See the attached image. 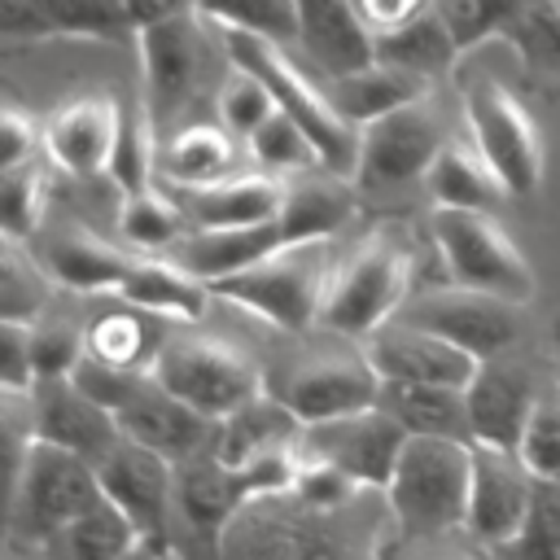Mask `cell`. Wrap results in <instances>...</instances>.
Returning <instances> with one entry per match:
<instances>
[{"label": "cell", "mask_w": 560, "mask_h": 560, "mask_svg": "<svg viewBox=\"0 0 560 560\" xmlns=\"http://www.w3.org/2000/svg\"><path fill=\"white\" fill-rule=\"evenodd\" d=\"M411 271H416V258L398 232L381 228L363 236L341 262H332L315 324L328 337L363 341L368 332L389 324L398 306L411 298Z\"/></svg>", "instance_id": "cell-1"}, {"label": "cell", "mask_w": 560, "mask_h": 560, "mask_svg": "<svg viewBox=\"0 0 560 560\" xmlns=\"http://www.w3.org/2000/svg\"><path fill=\"white\" fill-rule=\"evenodd\" d=\"M219 31V26H214ZM140 61H144V114L158 131H171V122L197 105L214 83L228 79L232 61L223 52V35L210 39V22L201 13H184L158 26L136 31Z\"/></svg>", "instance_id": "cell-2"}, {"label": "cell", "mask_w": 560, "mask_h": 560, "mask_svg": "<svg viewBox=\"0 0 560 560\" xmlns=\"http://www.w3.org/2000/svg\"><path fill=\"white\" fill-rule=\"evenodd\" d=\"M219 35H223L228 61H232L236 70L254 74V79L267 88L271 105H276L284 118H293V122L302 127V136L311 140V149H315V158H319V171H328V175H337V179H350V171H354V149H359V131L346 127V122L332 114L328 96L284 57V48H276V44H267V39H258V35H241V31H219Z\"/></svg>", "instance_id": "cell-3"}, {"label": "cell", "mask_w": 560, "mask_h": 560, "mask_svg": "<svg viewBox=\"0 0 560 560\" xmlns=\"http://www.w3.org/2000/svg\"><path fill=\"white\" fill-rule=\"evenodd\" d=\"M376 389L381 381L368 368L363 350L341 337L337 346H311L262 372V394H271L302 429L376 407Z\"/></svg>", "instance_id": "cell-4"}, {"label": "cell", "mask_w": 560, "mask_h": 560, "mask_svg": "<svg viewBox=\"0 0 560 560\" xmlns=\"http://www.w3.org/2000/svg\"><path fill=\"white\" fill-rule=\"evenodd\" d=\"M332 245L328 241H306V245H280L262 262L214 280L210 298H223L284 332H306L315 324L328 271H332Z\"/></svg>", "instance_id": "cell-5"}, {"label": "cell", "mask_w": 560, "mask_h": 560, "mask_svg": "<svg viewBox=\"0 0 560 560\" xmlns=\"http://www.w3.org/2000/svg\"><path fill=\"white\" fill-rule=\"evenodd\" d=\"M219 560H350L332 512H315L284 494L249 499L214 534Z\"/></svg>", "instance_id": "cell-6"}, {"label": "cell", "mask_w": 560, "mask_h": 560, "mask_svg": "<svg viewBox=\"0 0 560 560\" xmlns=\"http://www.w3.org/2000/svg\"><path fill=\"white\" fill-rule=\"evenodd\" d=\"M149 376L206 420L232 416L241 402L262 394V368L232 341L219 337H171L149 363Z\"/></svg>", "instance_id": "cell-7"}, {"label": "cell", "mask_w": 560, "mask_h": 560, "mask_svg": "<svg viewBox=\"0 0 560 560\" xmlns=\"http://www.w3.org/2000/svg\"><path fill=\"white\" fill-rule=\"evenodd\" d=\"M472 446L446 438H407L389 472V508L411 534H446L464 525Z\"/></svg>", "instance_id": "cell-8"}, {"label": "cell", "mask_w": 560, "mask_h": 560, "mask_svg": "<svg viewBox=\"0 0 560 560\" xmlns=\"http://www.w3.org/2000/svg\"><path fill=\"white\" fill-rule=\"evenodd\" d=\"M459 101H464V122L472 136L468 144L490 166L499 188L508 197H529L542 179V136H538L529 109L494 74L464 79Z\"/></svg>", "instance_id": "cell-9"}, {"label": "cell", "mask_w": 560, "mask_h": 560, "mask_svg": "<svg viewBox=\"0 0 560 560\" xmlns=\"http://www.w3.org/2000/svg\"><path fill=\"white\" fill-rule=\"evenodd\" d=\"M433 241L451 271L455 289L490 293L499 302L525 306L534 298V267L516 249V241L481 210H433Z\"/></svg>", "instance_id": "cell-10"}, {"label": "cell", "mask_w": 560, "mask_h": 560, "mask_svg": "<svg viewBox=\"0 0 560 560\" xmlns=\"http://www.w3.org/2000/svg\"><path fill=\"white\" fill-rule=\"evenodd\" d=\"M451 140L442 105L429 96L398 105L381 114L376 122L359 127V149H354V171L350 184L359 188H398L411 179H424L442 144Z\"/></svg>", "instance_id": "cell-11"}, {"label": "cell", "mask_w": 560, "mask_h": 560, "mask_svg": "<svg viewBox=\"0 0 560 560\" xmlns=\"http://www.w3.org/2000/svg\"><path fill=\"white\" fill-rule=\"evenodd\" d=\"M92 503H101L92 464L61 446L31 442V455H26V468L18 481L13 521H9V542L39 551L66 521L83 516Z\"/></svg>", "instance_id": "cell-12"}, {"label": "cell", "mask_w": 560, "mask_h": 560, "mask_svg": "<svg viewBox=\"0 0 560 560\" xmlns=\"http://www.w3.org/2000/svg\"><path fill=\"white\" fill-rule=\"evenodd\" d=\"M394 319L411 324V328H420V332H429V337H438L446 346H455L472 363L508 354L516 346V337H521V306L499 302L490 293L455 289V284L407 298Z\"/></svg>", "instance_id": "cell-13"}, {"label": "cell", "mask_w": 560, "mask_h": 560, "mask_svg": "<svg viewBox=\"0 0 560 560\" xmlns=\"http://www.w3.org/2000/svg\"><path fill=\"white\" fill-rule=\"evenodd\" d=\"M402 442H407V433L381 407H363V411H350V416H337V420L306 424L302 438H298V455L332 464L354 486L385 490Z\"/></svg>", "instance_id": "cell-14"}, {"label": "cell", "mask_w": 560, "mask_h": 560, "mask_svg": "<svg viewBox=\"0 0 560 560\" xmlns=\"http://www.w3.org/2000/svg\"><path fill=\"white\" fill-rule=\"evenodd\" d=\"M96 486L109 508L136 529V538L171 547V464L127 438H118L96 464Z\"/></svg>", "instance_id": "cell-15"}, {"label": "cell", "mask_w": 560, "mask_h": 560, "mask_svg": "<svg viewBox=\"0 0 560 560\" xmlns=\"http://www.w3.org/2000/svg\"><path fill=\"white\" fill-rule=\"evenodd\" d=\"M534 372L512 359H481L464 385V416H468V442L472 446H494V451H516L521 429L529 420V407L538 398Z\"/></svg>", "instance_id": "cell-16"}, {"label": "cell", "mask_w": 560, "mask_h": 560, "mask_svg": "<svg viewBox=\"0 0 560 560\" xmlns=\"http://www.w3.org/2000/svg\"><path fill=\"white\" fill-rule=\"evenodd\" d=\"M534 503V477L516 459V451L472 446L468 468V503H464V529L486 547H508Z\"/></svg>", "instance_id": "cell-17"}, {"label": "cell", "mask_w": 560, "mask_h": 560, "mask_svg": "<svg viewBox=\"0 0 560 560\" xmlns=\"http://www.w3.org/2000/svg\"><path fill=\"white\" fill-rule=\"evenodd\" d=\"M118 140V101L109 92L70 96L39 131L44 158L70 179H96L109 171Z\"/></svg>", "instance_id": "cell-18"}, {"label": "cell", "mask_w": 560, "mask_h": 560, "mask_svg": "<svg viewBox=\"0 0 560 560\" xmlns=\"http://www.w3.org/2000/svg\"><path fill=\"white\" fill-rule=\"evenodd\" d=\"M363 359L376 372V381L389 385H446V389H464L472 376V359L459 354L455 346L411 328V324H381L376 332L363 337Z\"/></svg>", "instance_id": "cell-19"}, {"label": "cell", "mask_w": 560, "mask_h": 560, "mask_svg": "<svg viewBox=\"0 0 560 560\" xmlns=\"http://www.w3.org/2000/svg\"><path fill=\"white\" fill-rule=\"evenodd\" d=\"M26 407H31V433L35 442L61 446L88 464H96L122 433L114 424V416L105 407H96L88 394H79L70 385V376H48V381H31L26 389Z\"/></svg>", "instance_id": "cell-20"}, {"label": "cell", "mask_w": 560, "mask_h": 560, "mask_svg": "<svg viewBox=\"0 0 560 560\" xmlns=\"http://www.w3.org/2000/svg\"><path fill=\"white\" fill-rule=\"evenodd\" d=\"M114 424L127 442L162 455L171 468L179 459H192V455L210 451V438H214V420H206L192 407H184L179 398H171L153 376H144L127 394V402L114 411Z\"/></svg>", "instance_id": "cell-21"}, {"label": "cell", "mask_w": 560, "mask_h": 560, "mask_svg": "<svg viewBox=\"0 0 560 560\" xmlns=\"http://www.w3.org/2000/svg\"><path fill=\"white\" fill-rule=\"evenodd\" d=\"M35 236H39L35 258L44 276L70 293H114L136 262L131 249L109 245L83 223H52V228H39Z\"/></svg>", "instance_id": "cell-22"}, {"label": "cell", "mask_w": 560, "mask_h": 560, "mask_svg": "<svg viewBox=\"0 0 560 560\" xmlns=\"http://www.w3.org/2000/svg\"><path fill=\"white\" fill-rule=\"evenodd\" d=\"M162 192L171 197V206L179 210L188 232L254 228V223L276 219L284 179L258 171V175H228V179H214V184H201V188H162Z\"/></svg>", "instance_id": "cell-23"}, {"label": "cell", "mask_w": 560, "mask_h": 560, "mask_svg": "<svg viewBox=\"0 0 560 560\" xmlns=\"http://www.w3.org/2000/svg\"><path fill=\"white\" fill-rule=\"evenodd\" d=\"M293 18H298V44L306 48V57L328 74H354L363 66H372V26L363 22L354 0H293Z\"/></svg>", "instance_id": "cell-24"}, {"label": "cell", "mask_w": 560, "mask_h": 560, "mask_svg": "<svg viewBox=\"0 0 560 560\" xmlns=\"http://www.w3.org/2000/svg\"><path fill=\"white\" fill-rule=\"evenodd\" d=\"M359 206V192L350 179H337L328 171H298L284 179L276 228L284 245H306V241H332Z\"/></svg>", "instance_id": "cell-25"}, {"label": "cell", "mask_w": 560, "mask_h": 560, "mask_svg": "<svg viewBox=\"0 0 560 560\" xmlns=\"http://www.w3.org/2000/svg\"><path fill=\"white\" fill-rule=\"evenodd\" d=\"M175 245H179V249H175V262H179L192 280H201V284L210 289L214 280H228V276H236V271L262 262V258L276 254L284 241H280L276 219H267V223H254V228L184 232Z\"/></svg>", "instance_id": "cell-26"}, {"label": "cell", "mask_w": 560, "mask_h": 560, "mask_svg": "<svg viewBox=\"0 0 560 560\" xmlns=\"http://www.w3.org/2000/svg\"><path fill=\"white\" fill-rule=\"evenodd\" d=\"M114 298L140 315H153V319H175V324H192L206 315L210 306V289L201 280H192L179 262L171 258H149V254H136L131 271L122 276V284L114 289Z\"/></svg>", "instance_id": "cell-27"}, {"label": "cell", "mask_w": 560, "mask_h": 560, "mask_svg": "<svg viewBox=\"0 0 560 560\" xmlns=\"http://www.w3.org/2000/svg\"><path fill=\"white\" fill-rule=\"evenodd\" d=\"M236 166V140L219 122H188L158 140L153 153V184L162 188H201L228 179Z\"/></svg>", "instance_id": "cell-28"}, {"label": "cell", "mask_w": 560, "mask_h": 560, "mask_svg": "<svg viewBox=\"0 0 560 560\" xmlns=\"http://www.w3.org/2000/svg\"><path fill=\"white\" fill-rule=\"evenodd\" d=\"M298 438H302V424L271 394H254L249 402H241L232 416L214 424L210 455L223 468H241L271 451H298Z\"/></svg>", "instance_id": "cell-29"}, {"label": "cell", "mask_w": 560, "mask_h": 560, "mask_svg": "<svg viewBox=\"0 0 560 560\" xmlns=\"http://www.w3.org/2000/svg\"><path fill=\"white\" fill-rule=\"evenodd\" d=\"M372 61H381V66H389V70H402V74H411V79H420V83L433 88L442 74L455 70L459 52H455V44H451L442 18L433 13V4H424V9H420L416 18H407L402 26L376 31V39H372Z\"/></svg>", "instance_id": "cell-30"}, {"label": "cell", "mask_w": 560, "mask_h": 560, "mask_svg": "<svg viewBox=\"0 0 560 560\" xmlns=\"http://www.w3.org/2000/svg\"><path fill=\"white\" fill-rule=\"evenodd\" d=\"M376 407H381L407 438L468 442L464 389H446V385H389V381H381ZM468 446H472V442H468Z\"/></svg>", "instance_id": "cell-31"}, {"label": "cell", "mask_w": 560, "mask_h": 560, "mask_svg": "<svg viewBox=\"0 0 560 560\" xmlns=\"http://www.w3.org/2000/svg\"><path fill=\"white\" fill-rule=\"evenodd\" d=\"M433 88L429 83H420V79H411V74H402V70H389V66H381V61H372V66H363V70H354V74H341V79H328V105H332V114L346 122V127H368V122H376L381 114H389V109H398V105H411V101H420V96H429Z\"/></svg>", "instance_id": "cell-32"}, {"label": "cell", "mask_w": 560, "mask_h": 560, "mask_svg": "<svg viewBox=\"0 0 560 560\" xmlns=\"http://www.w3.org/2000/svg\"><path fill=\"white\" fill-rule=\"evenodd\" d=\"M424 188L433 197V210H481V214H494V206L508 201V192L499 188L490 166L459 136H451L442 144V153L424 171Z\"/></svg>", "instance_id": "cell-33"}, {"label": "cell", "mask_w": 560, "mask_h": 560, "mask_svg": "<svg viewBox=\"0 0 560 560\" xmlns=\"http://www.w3.org/2000/svg\"><path fill=\"white\" fill-rule=\"evenodd\" d=\"M153 324H158L153 315H140V311H131V306L105 311V315H96V319L83 328V354H92L96 363L122 368V372H149L153 354L162 350Z\"/></svg>", "instance_id": "cell-34"}, {"label": "cell", "mask_w": 560, "mask_h": 560, "mask_svg": "<svg viewBox=\"0 0 560 560\" xmlns=\"http://www.w3.org/2000/svg\"><path fill=\"white\" fill-rule=\"evenodd\" d=\"M131 542H136V529L122 521L118 508H109L101 499L83 516L66 521L39 551H44V560H118Z\"/></svg>", "instance_id": "cell-35"}, {"label": "cell", "mask_w": 560, "mask_h": 560, "mask_svg": "<svg viewBox=\"0 0 560 560\" xmlns=\"http://www.w3.org/2000/svg\"><path fill=\"white\" fill-rule=\"evenodd\" d=\"M499 39L512 44L529 79L560 83V0H525Z\"/></svg>", "instance_id": "cell-36"}, {"label": "cell", "mask_w": 560, "mask_h": 560, "mask_svg": "<svg viewBox=\"0 0 560 560\" xmlns=\"http://www.w3.org/2000/svg\"><path fill=\"white\" fill-rule=\"evenodd\" d=\"M48 306H52V280L44 276L39 258L26 249V241L0 236V319L35 324Z\"/></svg>", "instance_id": "cell-37"}, {"label": "cell", "mask_w": 560, "mask_h": 560, "mask_svg": "<svg viewBox=\"0 0 560 560\" xmlns=\"http://www.w3.org/2000/svg\"><path fill=\"white\" fill-rule=\"evenodd\" d=\"M197 13L219 31L258 35L276 48L293 44V35H298L293 0H197Z\"/></svg>", "instance_id": "cell-38"}, {"label": "cell", "mask_w": 560, "mask_h": 560, "mask_svg": "<svg viewBox=\"0 0 560 560\" xmlns=\"http://www.w3.org/2000/svg\"><path fill=\"white\" fill-rule=\"evenodd\" d=\"M118 232L131 245V254H144V249L175 245L188 232V223L179 219V210L171 206V197L158 184H149V188L122 197V206H118Z\"/></svg>", "instance_id": "cell-39"}, {"label": "cell", "mask_w": 560, "mask_h": 560, "mask_svg": "<svg viewBox=\"0 0 560 560\" xmlns=\"http://www.w3.org/2000/svg\"><path fill=\"white\" fill-rule=\"evenodd\" d=\"M31 407L26 394H0V547H9V521L18 503V481L31 455Z\"/></svg>", "instance_id": "cell-40"}, {"label": "cell", "mask_w": 560, "mask_h": 560, "mask_svg": "<svg viewBox=\"0 0 560 560\" xmlns=\"http://www.w3.org/2000/svg\"><path fill=\"white\" fill-rule=\"evenodd\" d=\"M44 206H48V171L39 158L0 171V236L31 241L44 228Z\"/></svg>", "instance_id": "cell-41"}, {"label": "cell", "mask_w": 560, "mask_h": 560, "mask_svg": "<svg viewBox=\"0 0 560 560\" xmlns=\"http://www.w3.org/2000/svg\"><path fill=\"white\" fill-rule=\"evenodd\" d=\"M153 153H158V136L144 114V101H136L131 109L118 105V140H114V158L105 175L122 188V197L153 184Z\"/></svg>", "instance_id": "cell-42"}, {"label": "cell", "mask_w": 560, "mask_h": 560, "mask_svg": "<svg viewBox=\"0 0 560 560\" xmlns=\"http://www.w3.org/2000/svg\"><path fill=\"white\" fill-rule=\"evenodd\" d=\"M31 9L48 35H88V39L131 35L122 0H31Z\"/></svg>", "instance_id": "cell-43"}, {"label": "cell", "mask_w": 560, "mask_h": 560, "mask_svg": "<svg viewBox=\"0 0 560 560\" xmlns=\"http://www.w3.org/2000/svg\"><path fill=\"white\" fill-rule=\"evenodd\" d=\"M516 459L534 481H560V385H542L516 442Z\"/></svg>", "instance_id": "cell-44"}, {"label": "cell", "mask_w": 560, "mask_h": 560, "mask_svg": "<svg viewBox=\"0 0 560 560\" xmlns=\"http://www.w3.org/2000/svg\"><path fill=\"white\" fill-rule=\"evenodd\" d=\"M429 4H433V13L442 18V26H446L455 52L464 57L468 48H477V44H486V39H499L503 26L516 18V9H521L525 0H429Z\"/></svg>", "instance_id": "cell-45"}, {"label": "cell", "mask_w": 560, "mask_h": 560, "mask_svg": "<svg viewBox=\"0 0 560 560\" xmlns=\"http://www.w3.org/2000/svg\"><path fill=\"white\" fill-rule=\"evenodd\" d=\"M31 337V376L48 381V376H70V368L83 359V328L66 315H57L52 306L26 328Z\"/></svg>", "instance_id": "cell-46"}, {"label": "cell", "mask_w": 560, "mask_h": 560, "mask_svg": "<svg viewBox=\"0 0 560 560\" xmlns=\"http://www.w3.org/2000/svg\"><path fill=\"white\" fill-rule=\"evenodd\" d=\"M249 153L267 166V171H289V175H298V171H315L319 166V158H315V149H311V140L302 136V127L293 122V118H284L280 109H271L254 131H249Z\"/></svg>", "instance_id": "cell-47"}, {"label": "cell", "mask_w": 560, "mask_h": 560, "mask_svg": "<svg viewBox=\"0 0 560 560\" xmlns=\"http://www.w3.org/2000/svg\"><path fill=\"white\" fill-rule=\"evenodd\" d=\"M214 105H219V127L236 140H249V131L276 109L271 105V96H267V88L254 79V74H245V70H228V79L219 83V92H214Z\"/></svg>", "instance_id": "cell-48"}, {"label": "cell", "mask_w": 560, "mask_h": 560, "mask_svg": "<svg viewBox=\"0 0 560 560\" xmlns=\"http://www.w3.org/2000/svg\"><path fill=\"white\" fill-rule=\"evenodd\" d=\"M359 486L350 477H341L332 464H319V459H302L298 455V477H293V499L315 508V512H337L350 503Z\"/></svg>", "instance_id": "cell-49"}, {"label": "cell", "mask_w": 560, "mask_h": 560, "mask_svg": "<svg viewBox=\"0 0 560 560\" xmlns=\"http://www.w3.org/2000/svg\"><path fill=\"white\" fill-rule=\"evenodd\" d=\"M35 153H39V127H35V118L22 105L0 101V171L22 166V162H35Z\"/></svg>", "instance_id": "cell-50"}, {"label": "cell", "mask_w": 560, "mask_h": 560, "mask_svg": "<svg viewBox=\"0 0 560 560\" xmlns=\"http://www.w3.org/2000/svg\"><path fill=\"white\" fill-rule=\"evenodd\" d=\"M31 324L0 319V394H26L31 389Z\"/></svg>", "instance_id": "cell-51"}, {"label": "cell", "mask_w": 560, "mask_h": 560, "mask_svg": "<svg viewBox=\"0 0 560 560\" xmlns=\"http://www.w3.org/2000/svg\"><path fill=\"white\" fill-rule=\"evenodd\" d=\"M122 13H127V26H131V35H136V31H144V26H158V22L197 13V0H122Z\"/></svg>", "instance_id": "cell-52"}, {"label": "cell", "mask_w": 560, "mask_h": 560, "mask_svg": "<svg viewBox=\"0 0 560 560\" xmlns=\"http://www.w3.org/2000/svg\"><path fill=\"white\" fill-rule=\"evenodd\" d=\"M354 4H359L363 22H368L372 35H376V31H394V26H402V22L416 18L429 0H354Z\"/></svg>", "instance_id": "cell-53"}, {"label": "cell", "mask_w": 560, "mask_h": 560, "mask_svg": "<svg viewBox=\"0 0 560 560\" xmlns=\"http://www.w3.org/2000/svg\"><path fill=\"white\" fill-rule=\"evenodd\" d=\"M0 35L4 39H48L31 0H0Z\"/></svg>", "instance_id": "cell-54"}, {"label": "cell", "mask_w": 560, "mask_h": 560, "mask_svg": "<svg viewBox=\"0 0 560 560\" xmlns=\"http://www.w3.org/2000/svg\"><path fill=\"white\" fill-rule=\"evenodd\" d=\"M166 551L171 547H162V542H149V538H136L118 560H166Z\"/></svg>", "instance_id": "cell-55"}, {"label": "cell", "mask_w": 560, "mask_h": 560, "mask_svg": "<svg viewBox=\"0 0 560 560\" xmlns=\"http://www.w3.org/2000/svg\"><path fill=\"white\" fill-rule=\"evenodd\" d=\"M451 560H459V556H451Z\"/></svg>", "instance_id": "cell-56"}]
</instances>
